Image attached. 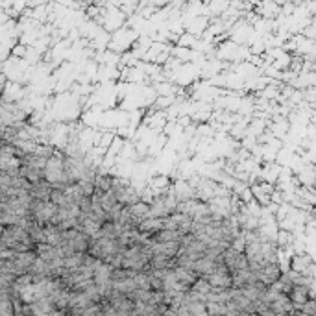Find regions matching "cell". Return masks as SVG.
I'll use <instances>...</instances> for the list:
<instances>
[{"mask_svg": "<svg viewBox=\"0 0 316 316\" xmlns=\"http://www.w3.org/2000/svg\"><path fill=\"white\" fill-rule=\"evenodd\" d=\"M59 207L56 203H52V201H39V200H34L32 207H30V215H32V219L37 222L39 226H48L52 224V220L54 217L58 215Z\"/></svg>", "mask_w": 316, "mask_h": 316, "instance_id": "6da1fadb", "label": "cell"}, {"mask_svg": "<svg viewBox=\"0 0 316 316\" xmlns=\"http://www.w3.org/2000/svg\"><path fill=\"white\" fill-rule=\"evenodd\" d=\"M209 285L213 288H219V290H231L233 288V276H231V270L222 263V265H217L215 272L211 276L205 277Z\"/></svg>", "mask_w": 316, "mask_h": 316, "instance_id": "7a4b0ae2", "label": "cell"}, {"mask_svg": "<svg viewBox=\"0 0 316 316\" xmlns=\"http://www.w3.org/2000/svg\"><path fill=\"white\" fill-rule=\"evenodd\" d=\"M288 298L292 301L294 309L296 310H301L305 303H309L310 299H312V294H310V287L309 285H303V283H296L288 294Z\"/></svg>", "mask_w": 316, "mask_h": 316, "instance_id": "3957f363", "label": "cell"}, {"mask_svg": "<svg viewBox=\"0 0 316 316\" xmlns=\"http://www.w3.org/2000/svg\"><path fill=\"white\" fill-rule=\"evenodd\" d=\"M255 274H257V279L263 283L265 287H272V285H276V283L281 279L285 272H281V266H279V263H277V265L263 266V268H261L259 272H255Z\"/></svg>", "mask_w": 316, "mask_h": 316, "instance_id": "277c9868", "label": "cell"}, {"mask_svg": "<svg viewBox=\"0 0 316 316\" xmlns=\"http://www.w3.org/2000/svg\"><path fill=\"white\" fill-rule=\"evenodd\" d=\"M154 255H165L167 259H176L181 252V242H150Z\"/></svg>", "mask_w": 316, "mask_h": 316, "instance_id": "5b68a950", "label": "cell"}, {"mask_svg": "<svg viewBox=\"0 0 316 316\" xmlns=\"http://www.w3.org/2000/svg\"><path fill=\"white\" fill-rule=\"evenodd\" d=\"M102 222H98L94 217H92V213L89 215H81L80 217V224H78V230L83 231L85 235H89L92 239L94 235H98L100 233V230H102Z\"/></svg>", "mask_w": 316, "mask_h": 316, "instance_id": "8992f818", "label": "cell"}, {"mask_svg": "<svg viewBox=\"0 0 316 316\" xmlns=\"http://www.w3.org/2000/svg\"><path fill=\"white\" fill-rule=\"evenodd\" d=\"M111 274H113V268L110 265H106L103 261H98L96 268H94V285L96 287H106L111 283Z\"/></svg>", "mask_w": 316, "mask_h": 316, "instance_id": "52a82bcc", "label": "cell"}, {"mask_svg": "<svg viewBox=\"0 0 316 316\" xmlns=\"http://www.w3.org/2000/svg\"><path fill=\"white\" fill-rule=\"evenodd\" d=\"M45 235H46V244H50L54 248H61L65 244L63 231L59 230V226H45Z\"/></svg>", "mask_w": 316, "mask_h": 316, "instance_id": "ba28073f", "label": "cell"}, {"mask_svg": "<svg viewBox=\"0 0 316 316\" xmlns=\"http://www.w3.org/2000/svg\"><path fill=\"white\" fill-rule=\"evenodd\" d=\"M52 190H54V187H52V185L45 179V181H41V183L34 185V187H32V190H30V194H32V198H34V200L50 201Z\"/></svg>", "mask_w": 316, "mask_h": 316, "instance_id": "9c48e42d", "label": "cell"}, {"mask_svg": "<svg viewBox=\"0 0 316 316\" xmlns=\"http://www.w3.org/2000/svg\"><path fill=\"white\" fill-rule=\"evenodd\" d=\"M54 310H56V305H54V301H52L50 298L37 299V301L32 303V312H34V316H50Z\"/></svg>", "mask_w": 316, "mask_h": 316, "instance_id": "30bf717a", "label": "cell"}, {"mask_svg": "<svg viewBox=\"0 0 316 316\" xmlns=\"http://www.w3.org/2000/svg\"><path fill=\"white\" fill-rule=\"evenodd\" d=\"M35 252H37V255H39L41 259H45L46 263H52L54 259L63 257L61 248H54V246H50V244H46V242H45V244H37Z\"/></svg>", "mask_w": 316, "mask_h": 316, "instance_id": "8fae6325", "label": "cell"}, {"mask_svg": "<svg viewBox=\"0 0 316 316\" xmlns=\"http://www.w3.org/2000/svg\"><path fill=\"white\" fill-rule=\"evenodd\" d=\"M215 268H217V263H215L213 259L207 257V255L205 257H201L200 261H196V265H194V272L200 277L211 276V274L215 272Z\"/></svg>", "mask_w": 316, "mask_h": 316, "instance_id": "7c38bea8", "label": "cell"}, {"mask_svg": "<svg viewBox=\"0 0 316 316\" xmlns=\"http://www.w3.org/2000/svg\"><path fill=\"white\" fill-rule=\"evenodd\" d=\"M163 230H165V219H148L141 222V226H139V231L150 233V235H155V233H159Z\"/></svg>", "mask_w": 316, "mask_h": 316, "instance_id": "4fadbf2b", "label": "cell"}, {"mask_svg": "<svg viewBox=\"0 0 316 316\" xmlns=\"http://www.w3.org/2000/svg\"><path fill=\"white\" fill-rule=\"evenodd\" d=\"M21 178H26L32 185H37L41 183V181H45V170L23 165V167H21Z\"/></svg>", "mask_w": 316, "mask_h": 316, "instance_id": "5bb4252c", "label": "cell"}, {"mask_svg": "<svg viewBox=\"0 0 316 316\" xmlns=\"http://www.w3.org/2000/svg\"><path fill=\"white\" fill-rule=\"evenodd\" d=\"M65 242H72L76 248V253H89V248H91V237L85 235L83 231H80L72 241H65Z\"/></svg>", "mask_w": 316, "mask_h": 316, "instance_id": "9a60e30c", "label": "cell"}, {"mask_svg": "<svg viewBox=\"0 0 316 316\" xmlns=\"http://www.w3.org/2000/svg\"><path fill=\"white\" fill-rule=\"evenodd\" d=\"M154 242H181V235L176 230H163L159 233L152 235Z\"/></svg>", "mask_w": 316, "mask_h": 316, "instance_id": "2e32d148", "label": "cell"}, {"mask_svg": "<svg viewBox=\"0 0 316 316\" xmlns=\"http://www.w3.org/2000/svg\"><path fill=\"white\" fill-rule=\"evenodd\" d=\"M63 192L67 194V198H69L70 203H76V205H80L81 201H83V198H87V196L83 194V190L80 189V185H78V183L69 185L67 189H63Z\"/></svg>", "mask_w": 316, "mask_h": 316, "instance_id": "e0dca14e", "label": "cell"}, {"mask_svg": "<svg viewBox=\"0 0 316 316\" xmlns=\"http://www.w3.org/2000/svg\"><path fill=\"white\" fill-rule=\"evenodd\" d=\"M130 211H132V215L139 220V222H144V220L152 219V215H150V205L148 203H144V201H139V203L132 205L130 207Z\"/></svg>", "mask_w": 316, "mask_h": 316, "instance_id": "ac0fdd59", "label": "cell"}, {"mask_svg": "<svg viewBox=\"0 0 316 316\" xmlns=\"http://www.w3.org/2000/svg\"><path fill=\"white\" fill-rule=\"evenodd\" d=\"M113 290L130 296V294H133L135 290H137V283H135V279H128V281H113Z\"/></svg>", "mask_w": 316, "mask_h": 316, "instance_id": "d6986e66", "label": "cell"}, {"mask_svg": "<svg viewBox=\"0 0 316 316\" xmlns=\"http://www.w3.org/2000/svg\"><path fill=\"white\" fill-rule=\"evenodd\" d=\"M181 305H187V309L190 310L192 316H209L207 303H201V301H183Z\"/></svg>", "mask_w": 316, "mask_h": 316, "instance_id": "ffe728a7", "label": "cell"}, {"mask_svg": "<svg viewBox=\"0 0 316 316\" xmlns=\"http://www.w3.org/2000/svg\"><path fill=\"white\" fill-rule=\"evenodd\" d=\"M135 272L128 270V268H119V270H113L111 274V281H128V279H135Z\"/></svg>", "mask_w": 316, "mask_h": 316, "instance_id": "44dd1931", "label": "cell"}, {"mask_svg": "<svg viewBox=\"0 0 316 316\" xmlns=\"http://www.w3.org/2000/svg\"><path fill=\"white\" fill-rule=\"evenodd\" d=\"M135 283H137L139 290H152V277L148 272H141L135 276Z\"/></svg>", "mask_w": 316, "mask_h": 316, "instance_id": "7402d4cb", "label": "cell"}, {"mask_svg": "<svg viewBox=\"0 0 316 316\" xmlns=\"http://www.w3.org/2000/svg\"><path fill=\"white\" fill-rule=\"evenodd\" d=\"M228 305L226 303H213V301H209L207 303V312L209 316H228Z\"/></svg>", "mask_w": 316, "mask_h": 316, "instance_id": "603a6c76", "label": "cell"}, {"mask_svg": "<svg viewBox=\"0 0 316 316\" xmlns=\"http://www.w3.org/2000/svg\"><path fill=\"white\" fill-rule=\"evenodd\" d=\"M50 201H52V203H56L58 207L70 205V201H69V198H67V194H65L63 190H59V189H54V190H52Z\"/></svg>", "mask_w": 316, "mask_h": 316, "instance_id": "cb8c5ba5", "label": "cell"}, {"mask_svg": "<svg viewBox=\"0 0 316 316\" xmlns=\"http://www.w3.org/2000/svg\"><path fill=\"white\" fill-rule=\"evenodd\" d=\"M301 312H305V314H310V316H314V314H316V301H314V299H310L309 303H305L303 307H301Z\"/></svg>", "mask_w": 316, "mask_h": 316, "instance_id": "d4e9b609", "label": "cell"}, {"mask_svg": "<svg viewBox=\"0 0 316 316\" xmlns=\"http://www.w3.org/2000/svg\"><path fill=\"white\" fill-rule=\"evenodd\" d=\"M176 316H192V314H190V310L187 309V305H179L178 309H176Z\"/></svg>", "mask_w": 316, "mask_h": 316, "instance_id": "484cf974", "label": "cell"}, {"mask_svg": "<svg viewBox=\"0 0 316 316\" xmlns=\"http://www.w3.org/2000/svg\"><path fill=\"white\" fill-rule=\"evenodd\" d=\"M165 316H176V309H174V307H170V309L167 310V314Z\"/></svg>", "mask_w": 316, "mask_h": 316, "instance_id": "4316f807", "label": "cell"}, {"mask_svg": "<svg viewBox=\"0 0 316 316\" xmlns=\"http://www.w3.org/2000/svg\"><path fill=\"white\" fill-rule=\"evenodd\" d=\"M102 316H103V314H102Z\"/></svg>", "mask_w": 316, "mask_h": 316, "instance_id": "83f0119b", "label": "cell"}]
</instances>
